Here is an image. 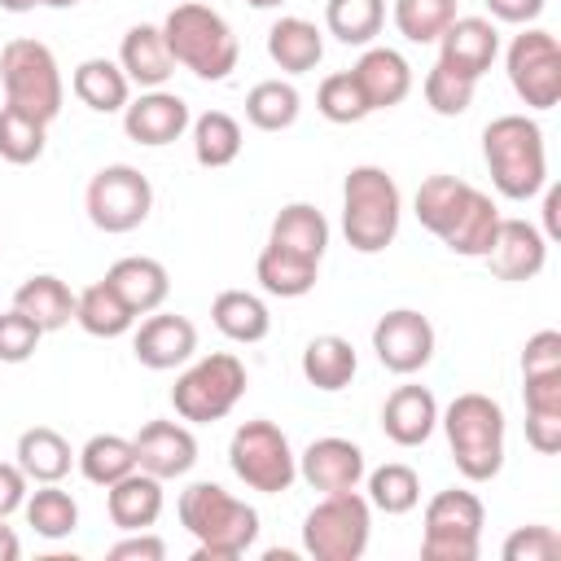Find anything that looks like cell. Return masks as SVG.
<instances>
[{
  "label": "cell",
  "mask_w": 561,
  "mask_h": 561,
  "mask_svg": "<svg viewBox=\"0 0 561 561\" xmlns=\"http://www.w3.org/2000/svg\"><path fill=\"white\" fill-rule=\"evenodd\" d=\"M180 526L197 539L193 561H237L259 539V513L219 482H188L180 491Z\"/></svg>",
  "instance_id": "1"
},
{
  "label": "cell",
  "mask_w": 561,
  "mask_h": 561,
  "mask_svg": "<svg viewBox=\"0 0 561 561\" xmlns=\"http://www.w3.org/2000/svg\"><path fill=\"white\" fill-rule=\"evenodd\" d=\"M482 162L491 184L508 202H530L548 184V145L543 127L526 114H500L482 127Z\"/></svg>",
  "instance_id": "2"
},
{
  "label": "cell",
  "mask_w": 561,
  "mask_h": 561,
  "mask_svg": "<svg viewBox=\"0 0 561 561\" xmlns=\"http://www.w3.org/2000/svg\"><path fill=\"white\" fill-rule=\"evenodd\" d=\"M438 425L451 447V465L469 482H491L504 469V408L491 394L465 390L447 408H438Z\"/></svg>",
  "instance_id": "3"
},
{
  "label": "cell",
  "mask_w": 561,
  "mask_h": 561,
  "mask_svg": "<svg viewBox=\"0 0 561 561\" xmlns=\"http://www.w3.org/2000/svg\"><path fill=\"white\" fill-rule=\"evenodd\" d=\"M162 39L175 66L193 70L206 83H224L237 70L241 44L228 26V18L202 0H184L162 18Z\"/></svg>",
  "instance_id": "4"
},
{
  "label": "cell",
  "mask_w": 561,
  "mask_h": 561,
  "mask_svg": "<svg viewBox=\"0 0 561 561\" xmlns=\"http://www.w3.org/2000/svg\"><path fill=\"white\" fill-rule=\"evenodd\" d=\"M403 224V193L386 167L359 162L342 184V237L355 254H381Z\"/></svg>",
  "instance_id": "5"
},
{
  "label": "cell",
  "mask_w": 561,
  "mask_h": 561,
  "mask_svg": "<svg viewBox=\"0 0 561 561\" xmlns=\"http://www.w3.org/2000/svg\"><path fill=\"white\" fill-rule=\"evenodd\" d=\"M0 83H4V105L39 118V123H53L61 114V101H66V83H61V70H57V57L48 44L39 39H9L0 48Z\"/></svg>",
  "instance_id": "6"
},
{
  "label": "cell",
  "mask_w": 561,
  "mask_h": 561,
  "mask_svg": "<svg viewBox=\"0 0 561 561\" xmlns=\"http://www.w3.org/2000/svg\"><path fill=\"white\" fill-rule=\"evenodd\" d=\"M245 381H250L245 377V364L232 351H210V355L193 359L175 377L171 408L188 425H215V421H224L237 408V399L245 394Z\"/></svg>",
  "instance_id": "7"
},
{
  "label": "cell",
  "mask_w": 561,
  "mask_h": 561,
  "mask_svg": "<svg viewBox=\"0 0 561 561\" xmlns=\"http://www.w3.org/2000/svg\"><path fill=\"white\" fill-rule=\"evenodd\" d=\"M373 535V504L355 491L320 495L302 517V552L316 561H359Z\"/></svg>",
  "instance_id": "8"
},
{
  "label": "cell",
  "mask_w": 561,
  "mask_h": 561,
  "mask_svg": "<svg viewBox=\"0 0 561 561\" xmlns=\"http://www.w3.org/2000/svg\"><path fill=\"white\" fill-rule=\"evenodd\" d=\"M228 465H232V473L250 491H263V495H280L298 478V451L289 447L285 430L272 425L267 416L241 421L232 430V438H228Z\"/></svg>",
  "instance_id": "9"
},
{
  "label": "cell",
  "mask_w": 561,
  "mask_h": 561,
  "mask_svg": "<svg viewBox=\"0 0 561 561\" xmlns=\"http://www.w3.org/2000/svg\"><path fill=\"white\" fill-rule=\"evenodd\" d=\"M482 526H486L482 500L465 486H447L425 504L421 557L425 561H478Z\"/></svg>",
  "instance_id": "10"
},
{
  "label": "cell",
  "mask_w": 561,
  "mask_h": 561,
  "mask_svg": "<svg viewBox=\"0 0 561 561\" xmlns=\"http://www.w3.org/2000/svg\"><path fill=\"white\" fill-rule=\"evenodd\" d=\"M83 210H88L92 228H101V232H131L153 210V184H149V175L140 167L110 162L88 180Z\"/></svg>",
  "instance_id": "11"
},
{
  "label": "cell",
  "mask_w": 561,
  "mask_h": 561,
  "mask_svg": "<svg viewBox=\"0 0 561 561\" xmlns=\"http://www.w3.org/2000/svg\"><path fill=\"white\" fill-rule=\"evenodd\" d=\"M504 70L522 105L552 110L561 101V44L543 26H522L504 48Z\"/></svg>",
  "instance_id": "12"
},
{
  "label": "cell",
  "mask_w": 561,
  "mask_h": 561,
  "mask_svg": "<svg viewBox=\"0 0 561 561\" xmlns=\"http://www.w3.org/2000/svg\"><path fill=\"white\" fill-rule=\"evenodd\" d=\"M434 346H438V333L430 324V316L412 311V307H394L386 311L377 324H373V351H377V364L394 377H412L421 373L430 359H434Z\"/></svg>",
  "instance_id": "13"
},
{
  "label": "cell",
  "mask_w": 561,
  "mask_h": 561,
  "mask_svg": "<svg viewBox=\"0 0 561 561\" xmlns=\"http://www.w3.org/2000/svg\"><path fill=\"white\" fill-rule=\"evenodd\" d=\"M188 123H193L188 101L167 88H145L136 101L123 105V131H127V140H136L145 149L175 145L188 131Z\"/></svg>",
  "instance_id": "14"
},
{
  "label": "cell",
  "mask_w": 561,
  "mask_h": 561,
  "mask_svg": "<svg viewBox=\"0 0 561 561\" xmlns=\"http://www.w3.org/2000/svg\"><path fill=\"white\" fill-rule=\"evenodd\" d=\"M368 473V460H364V447L351 443V438H337V434H324V438H311L298 456V478L320 491V495H333V491H355Z\"/></svg>",
  "instance_id": "15"
},
{
  "label": "cell",
  "mask_w": 561,
  "mask_h": 561,
  "mask_svg": "<svg viewBox=\"0 0 561 561\" xmlns=\"http://www.w3.org/2000/svg\"><path fill=\"white\" fill-rule=\"evenodd\" d=\"M193 351H197V324L188 316H175V311H162V307L149 311L140 320V329L131 333V355L153 373L188 364Z\"/></svg>",
  "instance_id": "16"
},
{
  "label": "cell",
  "mask_w": 561,
  "mask_h": 561,
  "mask_svg": "<svg viewBox=\"0 0 561 561\" xmlns=\"http://www.w3.org/2000/svg\"><path fill=\"white\" fill-rule=\"evenodd\" d=\"M131 447H136V469H145L162 482L184 478L197 465V438L180 421H145L136 430Z\"/></svg>",
  "instance_id": "17"
},
{
  "label": "cell",
  "mask_w": 561,
  "mask_h": 561,
  "mask_svg": "<svg viewBox=\"0 0 561 561\" xmlns=\"http://www.w3.org/2000/svg\"><path fill=\"white\" fill-rule=\"evenodd\" d=\"M495 280H535L548 263V237L526 219H500L491 250L482 254Z\"/></svg>",
  "instance_id": "18"
},
{
  "label": "cell",
  "mask_w": 561,
  "mask_h": 561,
  "mask_svg": "<svg viewBox=\"0 0 561 561\" xmlns=\"http://www.w3.org/2000/svg\"><path fill=\"white\" fill-rule=\"evenodd\" d=\"M500 57V31L491 18H451V26L438 35V61L465 79H482Z\"/></svg>",
  "instance_id": "19"
},
{
  "label": "cell",
  "mask_w": 561,
  "mask_h": 561,
  "mask_svg": "<svg viewBox=\"0 0 561 561\" xmlns=\"http://www.w3.org/2000/svg\"><path fill=\"white\" fill-rule=\"evenodd\" d=\"M351 75H355L368 110H394L412 92V66H408V57L399 48H386V44H368L359 53V61L351 66Z\"/></svg>",
  "instance_id": "20"
},
{
  "label": "cell",
  "mask_w": 561,
  "mask_h": 561,
  "mask_svg": "<svg viewBox=\"0 0 561 561\" xmlns=\"http://www.w3.org/2000/svg\"><path fill=\"white\" fill-rule=\"evenodd\" d=\"M438 430V399L430 386H394L381 403V434L394 447H421Z\"/></svg>",
  "instance_id": "21"
},
{
  "label": "cell",
  "mask_w": 561,
  "mask_h": 561,
  "mask_svg": "<svg viewBox=\"0 0 561 561\" xmlns=\"http://www.w3.org/2000/svg\"><path fill=\"white\" fill-rule=\"evenodd\" d=\"M500 219H504V215H500L495 197L469 184V193H465L460 210L451 215V224L443 228V237H438V241H443L451 254H460V259H482V254L491 250V241H495Z\"/></svg>",
  "instance_id": "22"
},
{
  "label": "cell",
  "mask_w": 561,
  "mask_h": 561,
  "mask_svg": "<svg viewBox=\"0 0 561 561\" xmlns=\"http://www.w3.org/2000/svg\"><path fill=\"white\" fill-rule=\"evenodd\" d=\"M105 513L118 530H149L162 517V478L131 469L127 478L105 486Z\"/></svg>",
  "instance_id": "23"
},
{
  "label": "cell",
  "mask_w": 561,
  "mask_h": 561,
  "mask_svg": "<svg viewBox=\"0 0 561 561\" xmlns=\"http://www.w3.org/2000/svg\"><path fill=\"white\" fill-rule=\"evenodd\" d=\"M105 280H110V289L136 311V320L149 316V311H158V307L167 302V294H171L167 267H162L158 259H149V254H127V259H118V263L105 272Z\"/></svg>",
  "instance_id": "24"
},
{
  "label": "cell",
  "mask_w": 561,
  "mask_h": 561,
  "mask_svg": "<svg viewBox=\"0 0 561 561\" xmlns=\"http://www.w3.org/2000/svg\"><path fill=\"white\" fill-rule=\"evenodd\" d=\"M118 66L127 75V83H136L140 92L145 88H162L175 70L171 53H167V39H162V26H149V22H136L127 26L123 44H118Z\"/></svg>",
  "instance_id": "25"
},
{
  "label": "cell",
  "mask_w": 561,
  "mask_h": 561,
  "mask_svg": "<svg viewBox=\"0 0 561 561\" xmlns=\"http://www.w3.org/2000/svg\"><path fill=\"white\" fill-rule=\"evenodd\" d=\"M267 57L285 70V75H307L320 66L324 57V31L307 18H276L267 26Z\"/></svg>",
  "instance_id": "26"
},
{
  "label": "cell",
  "mask_w": 561,
  "mask_h": 561,
  "mask_svg": "<svg viewBox=\"0 0 561 561\" xmlns=\"http://www.w3.org/2000/svg\"><path fill=\"white\" fill-rule=\"evenodd\" d=\"M254 280L263 285V294L272 298H302L316 289L320 280V263L307 259V254H294L285 245H263L259 259H254Z\"/></svg>",
  "instance_id": "27"
},
{
  "label": "cell",
  "mask_w": 561,
  "mask_h": 561,
  "mask_svg": "<svg viewBox=\"0 0 561 561\" xmlns=\"http://www.w3.org/2000/svg\"><path fill=\"white\" fill-rule=\"evenodd\" d=\"M13 307L26 311L44 333H57V329H66V324L75 320V294H70V285H66L61 276H53V272L26 276V280L13 289Z\"/></svg>",
  "instance_id": "28"
},
{
  "label": "cell",
  "mask_w": 561,
  "mask_h": 561,
  "mask_svg": "<svg viewBox=\"0 0 561 561\" xmlns=\"http://www.w3.org/2000/svg\"><path fill=\"white\" fill-rule=\"evenodd\" d=\"M70 88H75V96H79L92 114H123V105L131 101V83H127L123 66L110 61V57H88V61H79L75 75H70Z\"/></svg>",
  "instance_id": "29"
},
{
  "label": "cell",
  "mask_w": 561,
  "mask_h": 561,
  "mask_svg": "<svg viewBox=\"0 0 561 561\" xmlns=\"http://www.w3.org/2000/svg\"><path fill=\"white\" fill-rule=\"evenodd\" d=\"M355 368H359V355L337 333H320V337H311L302 346V377H307V386H316L324 394L346 390L351 377H355Z\"/></svg>",
  "instance_id": "30"
},
{
  "label": "cell",
  "mask_w": 561,
  "mask_h": 561,
  "mask_svg": "<svg viewBox=\"0 0 561 561\" xmlns=\"http://www.w3.org/2000/svg\"><path fill=\"white\" fill-rule=\"evenodd\" d=\"M18 469L39 486V482H61L75 465V451L70 443L53 430V425H31L18 434Z\"/></svg>",
  "instance_id": "31"
},
{
  "label": "cell",
  "mask_w": 561,
  "mask_h": 561,
  "mask_svg": "<svg viewBox=\"0 0 561 561\" xmlns=\"http://www.w3.org/2000/svg\"><path fill=\"white\" fill-rule=\"evenodd\" d=\"M267 241H272V245H285V250H294V254H307V259L320 263L324 250H329V219H324V210H316L311 202H289V206L276 210Z\"/></svg>",
  "instance_id": "32"
},
{
  "label": "cell",
  "mask_w": 561,
  "mask_h": 561,
  "mask_svg": "<svg viewBox=\"0 0 561 561\" xmlns=\"http://www.w3.org/2000/svg\"><path fill=\"white\" fill-rule=\"evenodd\" d=\"M210 320L215 329L228 337V342H263L272 333V316H267V302L250 289H224L215 294L210 302Z\"/></svg>",
  "instance_id": "33"
},
{
  "label": "cell",
  "mask_w": 561,
  "mask_h": 561,
  "mask_svg": "<svg viewBox=\"0 0 561 561\" xmlns=\"http://www.w3.org/2000/svg\"><path fill=\"white\" fill-rule=\"evenodd\" d=\"M75 324L92 337H123V333H131L136 311L110 289V280H96L83 294H75Z\"/></svg>",
  "instance_id": "34"
},
{
  "label": "cell",
  "mask_w": 561,
  "mask_h": 561,
  "mask_svg": "<svg viewBox=\"0 0 561 561\" xmlns=\"http://www.w3.org/2000/svg\"><path fill=\"white\" fill-rule=\"evenodd\" d=\"M188 131H193V158H197V167L219 171V167H232L241 158V123L228 110L197 114L188 123Z\"/></svg>",
  "instance_id": "35"
},
{
  "label": "cell",
  "mask_w": 561,
  "mask_h": 561,
  "mask_svg": "<svg viewBox=\"0 0 561 561\" xmlns=\"http://www.w3.org/2000/svg\"><path fill=\"white\" fill-rule=\"evenodd\" d=\"M386 26V0H324V31L337 44L368 48Z\"/></svg>",
  "instance_id": "36"
},
{
  "label": "cell",
  "mask_w": 561,
  "mask_h": 561,
  "mask_svg": "<svg viewBox=\"0 0 561 561\" xmlns=\"http://www.w3.org/2000/svg\"><path fill=\"white\" fill-rule=\"evenodd\" d=\"M302 114V96L289 79H263L245 92V118L259 131H285Z\"/></svg>",
  "instance_id": "37"
},
{
  "label": "cell",
  "mask_w": 561,
  "mask_h": 561,
  "mask_svg": "<svg viewBox=\"0 0 561 561\" xmlns=\"http://www.w3.org/2000/svg\"><path fill=\"white\" fill-rule=\"evenodd\" d=\"M75 465L92 486H110V482H118V478H127L136 469V447L123 434H92L75 451Z\"/></svg>",
  "instance_id": "38"
},
{
  "label": "cell",
  "mask_w": 561,
  "mask_h": 561,
  "mask_svg": "<svg viewBox=\"0 0 561 561\" xmlns=\"http://www.w3.org/2000/svg\"><path fill=\"white\" fill-rule=\"evenodd\" d=\"M22 513H26V526L39 539H66V535L79 530V504L57 482H39V491H26Z\"/></svg>",
  "instance_id": "39"
},
{
  "label": "cell",
  "mask_w": 561,
  "mask_h": 561,
  "mask_svg": "<svg viewBox=\"0 0 561 561\" xmlns=\"http://www.w3.org/2000/svg\"><path fill=\"white\" fill-rule=\"evenodd\" d=\"M364 478H368V495L364 500L386 517H403V513H412L421 504V478H416L412 465L390 460V465H381V469H373Z\"/></svg>",
  "instance_id": "40"
},
{
  "label": "cell",
  "mask_w": 561,
  "mask_h": 561,
  "mask_svg": "<svg viewBox=\"0 0 561 561\" xmlns=\"http://www.w3.org/2000/svg\"><path fill=\"white\" fill-rule=\"evenodd\" d=\"M465 193H469V180H460V175H447V171L425 175L421 188H416V197H412V210H416L421 228H430L434 237H443V228H447L451 215L460 210Z\"/></svg>",
  "instance_id": "41"
},
{
  "label": "cell",
  "mask_w": 561,
  "mask_h": 561,
  "mask_svg": "<svg viewBox=\"0 0 561 561\" xmlns=\"http://www.w3.org/2000/svg\"><path fill=\"white\" fill-rule=\"evenodd\" d=\"M44 145H48V123H39L13 105H0V158L4 162L31 167L44 158Z\"/></svg>",
  "instance_id": "42"
},
{
  "label": "cell",
  "mask_w": 561,
  "mask_h": 561,
  "mask_svg": "<svg viewBox=\"0 0 561 561\" xmlns=\"http://www.w3.org/2000/svg\"><path fill=\"white\" fill-rule=\"evenodd\" d=\"M390 18L408 44H438V35L456 18V0H394Z\"/></svg>",
  "instance_id": "43"
},
{
  "label": "cell",
  "mask_w": 561,
  "mask_h": 561,
  "mask_svg": "<svg viewBox=\"0 0 561 561\" xmlns=\"http://www.w3.org/2000/svg\"><path fill=\"white\" fill-rule=\"evenodd\" d=\"M316 110H320L329 123H337V127L364 123V118L373 114L351 70H333V75H324V79H320V88H316Z\"/></svg>",
  "instance_id": "44"
},
{
  "label": "cell",
  "mask_w": 561,
  "mask_h": 561,
  "mask_svg": "<svg viewBox=\"0 0 561 561\" xmlns=\"http://www.w3.org/2000/svg\"><path fill=\"white\" fill-rule=\"evenodd\" d=\"M473 88H478L473 79H465V75L447 70L443 61H434V66H430V75H425V83H421L425 105H430L434 114H443V118L465 114V110L473 105Z\"/></svg>",
  "instance_id": "45"
},
{
  "label": "cell",
  "mask_w": 561,
  "mask_h": 561,
  "mask_svg": "<svg viewBox=\"0 0 561 561\" xmlns=\"http://www.w3.org/2000/svg\"><path fill=\"white\" fill-rule=\"evenodd\" d=\"M504 561H557L561 557V535L543 522H530V526H517L504 548H500Z\"/></svg>",
  "instance_id": "46"
},
{
  "label": "cell",
  "mask_w": 561,
  "mask_h": 561,
  "mask_svg": "<svg viewBox=\"0 0 561 561\" xmlns=\"http://www.w3.org/2000/svg\"><path fill=\"white\" fill-rule=\"evenodd\" d=\"M39 337H44V329L26 311H18V307L0 311V364H26L39 346Z\"/></svg>",
  "instance_id": "47"
},
{
  "label": "cell",
  "mask_w": 561,
  "mask_h": 561,
  "mask_svg": "<svg viewBox=\"0 0 561 561\" xmlns=\"http://www.w3.org/2000/svg\"><path fill=\"white\" fill-rule=\"evenodd\" d=\"M552 368H561V333L557 329H539L522 346V377L552 373Z\"/></svg>",
  "instance_id": "48"
},
{
  "label": "cell",
  "mask_w": 561,
  "mask_h": 561,
  "mask_svg": "<svg viewBox=\"0 0 561 561\" xmlns=\"http://www.w3.org/2000/svg\"><path fill=\"white\" fill-rule=\"evenodd\" d=\"M522 403L526 412H561V368L522 377Z\"/></svg>",
  "instance_id": "49"
},
{
  "label": "cell",
  "mask_w": 561,
  "mask_h": 561,
  "mask_svg": "<svg viewBox=\"0 0 561 561\" xmlns=\"http://www.w3.org/2000/svg\"><path fill=\"white\" fill-rule=\"evenodd\" d=\"M105 557L110 561H162L167 557V543L153 530H123V539L110 543Z\"/></svg>",
  "instance_id": "50"
},
{
  "label": "cell",
  "mask_w": 561,
  "mask_h": 561,
  "mask_svg": "<svg viewBox=\"0 0 561 561\" xmlns=\"http://www.w3.org/2000/svg\"><path fill=\"white\" fill-rule=\"evenodd\" d=\"M526 443L539 456L561 451V412H526Z\"/></svg>",
  "instance_id": "51"
},
{
  "label": "cell",
  "mask_w": 561,
  "mask_h": 561,
  "mask_svg": "<svg viewBox=\"0 0 561 561\" xmlns=\"http://www.w3.org/2000/svg\"><path fill=\"white\" fill-rule=\"evenodd\" d=\"M26 486H31V478L18 469V460L13 465L0 460V517H13L26 504Z\"/></svg>",
  "instance_id": "52"
},
{
  "label": "cell",
  "mask_w": 561,
  "mask_h": 561,
  "mask_svg": "<svg viewBox=\"0 0 561 561\" xmlns=\"http://www.w3.org/2000/svg\"><path fill=\"white\" fill-rule=\"evenodd\" d=\"M482 4H486V13H491L495 22L530 26V22L543 13V4H548V0H482Z\"/></svg>",
  "instance_id": "53"
},
{
  "label": "cell",
  "mask_w": 561,
  "mask_h": 561,
  "mask_svg": "<svg viewBox=\"0 0 561 561\" xmlns=\"http://www.w3.org/2000/svg\"><path fill=\"white\" fill-rule=\"evenodd\" d=\"M543 237L557 241L561 237V188L557 184H543Z\"/></svg>",
  "instance_id": "54"
},
{
  "label": "cell",
  "mask_w": 561,
  "mask_h": 561,
  "mask_svg": "<svg viewBox=\"0 0 561 561\" xmlns=\"http://www.w3.org/2000/svg\"><path fill=\"white\" fill-rule=\"evenodd\" d=\"M22 557V539L13 535V526H4V517H0V561H18Z\"/></svg>",
  "instance_id": "55"
},
{
  "label": "cell",
  "mask_w": 561,
  "mask_h": 561,
  "mask_svg": "<svg viewBox=\"0 0 561 561\" xmlns=\"http://www.w3.org/2000/svg\"><path fill=\"white\" fill-rule=\"evenodd\" d=\"M44 0H0V9L4 13H31V9H39Z\"/></svg>",
  "instance_id": "56"
},
{
  "label": "cell",
  "mask_w": 561,
  "mask_h": 561,
  "mask_svg": "<svg viewBox=\"0 0 561 561\" xmlns=\"http://www.w3.org/2000/svg\"><path fill=\"white\" fill-rule=\"evenodd\" d=\"M245 4H250V9H280L285 0H245Z\"/></svg>",
  "instance_id": "57"
},
{
  "label": "cell",
  "mask_w": 561,
  "mask_h": 561,
  "mask_svg": "<svg viewBox=\"0 0 561 561\" xmlns=\"http://www.w3.org/2000/svg\"><path fill=\"white\" fill-rule=\"evenodd\" d=\"M79 0H44V9H75Z\"/></svg>",
  "instance_id": "58"
}]
</instances>
